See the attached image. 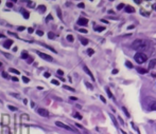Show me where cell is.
I'll return each instance as SVG.
<instances>
[{
    "instance_id": "obj_1",
    "label": "cell",
    "mask_w": 156,
    "mask_h": 134,
    "mask_svg": "<svg viewBox=\"0 0 156 134\" xmlns=\"http://www.w3.org/2000/svg\"><path fill=\"white\" fill-rule=\"evenodd\" d=\"M147 41L143 40V39H136L134 42L132 44V49L133 50H137V51H141V50H146L147 49Z\"/></svg>"
},
{
    "instance_id": "obj_2",
    "label": "cell",
    "mask_w": 156,
    "mask_h": 134,
    "mask_svg": "<svg viewBox=\"0 0 156 134\" xmlns=\"http://www.w3.org/2000/svg\"><path fill=\"white\" fill-rule=\"evenodd\" d=\"M134 59H135V61L137 62V64H143V62H146L148 59V56L144 54V53H141V52H138L137 54H135V56H134Z\"/></svg>"
},
{
    "instance_id": "obj_3",
    "label": "cell",
    "mask_w": 156,
    "mask_h": 134,
    "mask_svg": "<svg viewBox=\"0 0 156 134\" xmlns=\"http://www.w3.org/2000/svg\"><path fill=\"white\" fill-rule=\"evenodd\" d=\"M36 54L41 57V58H43L44 60H46V61H52L53 60V58L51 57L50 55H47V54H45V53H43V52H39V51H36Z\"/></svg>"
},
{
    "instance_id": "obj_4",
    "label": "cell",
    "mask_w": 156,
    "mask_h": 134,
    "mask_svg": "<svg viewBox=\"0 0 156 134\" xmlns=\"http://www.w3.org/2000/svg\"><path fill=\"white\" fill-rule=\"evenodd\" d=\"M37 113L43 117H49V111L45 108H38L37 109Z\"/></svg>"
},
{
    "instance_id": "obj_5",
    "label": "cell",
    "mask_w": 156,
    "mask_h": 134,
    "mask_svg": "<svg viewBox=\"0 0 156 134\" xmlns=\"http://www.w3.org/2000/svg\"><path fill=\"white\" fill-rule=\"evenodd\" d=\"M55 125L57 126V127H59V128L66 129V130H69V131H73V129L70 128L69 126L65 125V124H63V122H55Z\"/></svg>"
},
{
    "instance_id": "obj_6",
    "label": "cell",
    "mask_w": 156,
    "mask_h": 134,
    "mask_svg": "<svg viewBox=\"0 0 156 134\" xmlns=\"http://www.w3.org/2000/svg\"><path fill=\"white\" fill-rule=\"evenodd\" d=\"M78 24H79V26H86L87 24H88V19H86V18H84V17L79 18Z\"/></svg>"
},
{
    "instance_id": "obj_7",
    "label": "cell",
    "mask_w": 156,
    "mask_h": 134,
    "mask_svg": "<svg viewBox=\"0 0 156 134\" xmlns=\"http://www.w3.org/2000/svg\"><path fill=\"white\" fill-rule=\"evenodd\" d=\"M83 70L85 71V73L87 74V75H88L89 77H90L91 80H92V82H94V75H92V73H91V72H90V70H89L88 68L86 67V66H83Z\"/></svg>"
},
{
    "instance_id": "obj_8",
    "label": "cell",
    "mask_w": 156,
    "mask_h": 134,
    "mask_svg": "<svg viewBox=\"0 0 156 134\" xmlns=\"http://www.w3.org/2000/svg\"><path fill=\"white\" fill-rule=\"evenodd\" d=\"M13 44V40H11V39H8V40L3 44V47L6 48V49H10L11 48V46Z\"/></svg>"
},
{
    "instance_id": "obj_9",
    "label": "cell",
    "mask_w": 156,
    "mask_h": 134,
    "mask_svg": "<svg viewBox=\"0 0 156 134\" xmlns=\"http://www.w3.org/2000/svg\"><path fill=\"white\" fill-rule=\"evenodd\" d=\"M94 30L96 32H102V31L105 30V28H104V26H94Z\"/></svg>"
},
{
    "instance_id": "obj_10",
    "label": "cell",
    "mask_w": 156,
    "mask_h": 134,
    "mask_svg": "<svg viewBox=\"0 0 156 134\" xmlns=\"http://www.w3.org/2000/svg\"><path fill=\"white\" fill-rule=\"evenodd\" d=\"M20 12H21V14H22V16H24V18H26V19H29V17H30V16H29V12H27V11H26V10H24V9H21L20 10Z\"/></svg>"
},
{
    "instance_id": "obj_11",
    "label": "cell",
    "mask_w": 156,
    "mask_h": 134,
    "mask_svg": "<svg viewBox=\"0 0 156 134\" xmlns=\"http://www.w3.org/2000/svg\"><path fill=\"white\" fill-rule=\"evenodd\" d=\"M125 12L127 13H135V9H134L133 6H125Z\"/></svg>"
},
{
    "instance_id": "obj_12",
    "label": "cell",
    "mask_w": 156,
    "mask_h": 134,
    "mask_svg": "<svg viewBox=\"0 0 156 134\" xmlns=\"http://www.w3.org/2000/svg\"><path fill=\"white\" fill-rule=\"evenodd\" d=\"M29 54H28V52L27 51H22V53H21V58L24 59V60H27V59L29 58Z\"/></svg>"
},
{
    "instance_id": "obj_13",
    "label": "cell",
    "mask_w": 156,
    "mask_h": 134,
    "mask_svg": "<svg viewBox=\"0 0 156 134\" xmlns=\"http://www.w3.org/2000/svg\"><path fill=\"white\" fill-rule=\"evenodd\" d=\"M137 72H138L139 74H147L148 70L147 69H143V68H137Z\"/></svg>"
},
{
    "instance_id": "obj_14",
    "label": "cell",
    "mask_w": 156,
    "mask_h": 134,
    "mask_svg": "<svg viewBox=\"0 0 156 134\" xmlns=\"http://www.w3.org/2000/svg\"><path fill=\"white\" fill-rule=\"evenodd\" d=\"M156 66V59H152L149 64V69H153L154 67Z\"/></svg>"
},
{
    "instance_id": "obj_15",
    "label": "cell",
    "mask_w": 156,
    "mask_h": 134,
    "mask_svg": "<svg viewBox=\"0 0 156 134\" xmlns=\"http://www.w3.org/2000/svg\"><path fill=\"white\" fill-rule=\"evenodd\" d=\"M105 90H106V93H107V95H108L109 98H114V96H113L112 92H111V90H109V88H108V87H106V88H105Z\"/></svg>"
},
{
    "instance_id": "obj_16",
    "label": "cell",
    "mask_w": 156,
    "mask_h": 134,
    "mask_svg": "<svg viewBox=\"0 0 156 134\" xmlns=\"http://www.w3.org/2000/svg\"><path fill=\"white\" fill-rule=\"evenodd\" d=\"M150 110L151 111H156V102H153L150 105Z\"/></svg>"
},
{
    "instance_id": "obj_17",
    "label": "cell",
    "mask_w": 156,
    "mask_h": 134,
    "mask_svg": "<svg viewBox=\"0 0 156 134\" xmlns=\"http://www.w3.org/2000/svg\"><path fill=\"white\" fill-rule=\"evenodd\" d=\"M38 12L39 13H45V12H46V6H38Z\"/></svg>"
},
{
    "instance_id": "obj_18",
    "label": "cell",
    "mask_w": 156,
    "mask_h": 134,
    "mask_svg": "<svg viewBox=\"0 0 156 134\" xmlns=\"http://www.w3.org/2000/svg\"><path fill=\"white\" fill-rule=\"evenodd\" d=\"M81 44H82L83 46H87V44H88V40H87L86 38H81Z\"/></svg>"
},
{
    "instance_id": "obj_19",
    "label": "cell",
    "mask_w": 156,
    "mask_h": 134,
    "mask_svg": "<svg viewBox=\"0 0 156 134\" xmlns=\"http://www.w3.org/2000/svg\"><path fill=\"white\" fill-rule=\"evenodd\" d=\"M111 118H112V120H113V122H114V125H115L116 128H118V122H117V119L115 118V116L111 115Z\"/></svg>"
},
{
    "instance_id": "obj_20",
    "label": "cell",
    "mask_w": 156,
    "mask_h": 134,
    "mask_svg": "<svg viewBox=\"0 0 156 134\" xmlns=\"http://www.w3.org/2000/svg\"><path fill=\"white\" fill-rule=\"evenodd\" d=\"M9 72H11V73H14V74H19V71L16 70V69H13V68H10Z\"/></svg>"
},
{
    "instance_id": "obj_21",
    "label": "cell",
    "mask_w": 156,
    "mask_h": 134,
    "mask_svg": "<svg viewBox=\"0 0 156 134\" xmlns=\"http://www.w3.org/2000/svg\"><path fill=\"white\" fill-rule=\"evenodd\" d=\"M63 88H64V89H66V90H69L70 92H74V91H76L73 88H71V87H69V86H66V85L63 86Z\"/></svg>"
},
{
    "instance_id": "obj_22",
    "label": "cell",
    "mask_w": 156,
    "mask_h": 134,
    "mask_svg": "<svg viewBox=\"0 0 156 134\" xmlns=\"http://www.w3.org/2000/svg\"><path fill=\"white\" fill-rule=\"evenodd\" d=\"M73 117H76V118H78V119H82V115H81L80 113H78V112L73 113Z\"/></svg>"
},
{
    "instance_id": "obj_23",
    "label": "cell",
    "mask_w": 156,
    "mask_h": 134,
    "mask_svg": "<svg viewBox=\"0 0 156 134\" xmlns=\"http://www.w3.org/2000/svg\"><path fill=\"white\" fill-rule=\"evenodd\" d=\"M48 37L50 38V39H54V38H55V34L52 32H49L48 33Z\"/></svg>"
},
{
    "instance_id": "obj_24",
    "label": "cell",
    "mask_w": 156,
    "mask_h": 134,
    "mask_svg": "<svg viewBox=\"0 0 156 134\" xmlns=\"http://www.w3.org/2000/svg\"><path fill=\"white\" fill-rule=\"evenodd\" d=\"M56 12H57V15H59V19H63V16H62V12H61V9L59 8H57L56 9Z\"/></svg>"
},
{
    "instance_id": "obj_25",
    "label": "cell",
    "mask_w": 156,
    "mask_h": 134,
    "mask_svg": "<svg viewBox=\"0 0 156 134\" xmlns=\"http://www.w3.org/2000/svg\"><path fill=\"white\" fill-rule=\"evenodd\" d=\"M122 111H123L124 113H125V115H127V117H130V113H129V111L127 110V108H125V107H122Z\"/></svg>"
},
{
    "instance_id": "obj_26",
    "label": "cell",
    "mask_w": 156,
    "mask_h": 134,
    "mask_svg": "<svg viewBox=\"0 0 156 134\" xmlns=\"http://www.w3.org/2000/svg\"><path fill=\"white\" fill-rule=\"evenodd\" d=\"M140 13H141L143 16H146V17H149V15H150V13H149V12H144L143 10H140Z\"/></svg>"
},
{
    "instance_id": "obj_27",
    "label": "cell",
    "mask_w": 156,
    "mask_h": 134,
    "mask_svg": "<svg viewBox=\"0 0 156 134\" xmlns=\"http://www.w3.org/2000/svg\"><path fill=\"white\" fill-rule=\"evenodd\" d=\"M43 46H44V47H46V48H48V49L50 50V51H52L53 53H56V51L54 49H53V48H51V47H49V46H47V44H43Z\"/></svg>"
},
{
    "instance_id": "obj_28",
    "label": "cell",
    "mask_w": 156,
    "mask_h": 134,
    "mask_svg": "<svg viewBox=\"0 0 156 134\" xmlns=\"http://www.w3.org/2000/svg\"><path fill=\"white\" fill-rule=\"evenodd\" d=\"M8 108H9L11 111H17V108H16V107H14V106H12V105H10Z\"/></svg>"
},
{
    "instance_id": "obj_29",
    "label": "cell",
    "mask_w": 156,
    "mask_h": 134,
    "mask_svg": "<svg viewBox=\"0 0 156 134\" xmlns=\"http://www.w3.org/2000/svg\"><path fill=\"white\" fill-rule=\"evenodd\" d=\"M33 60H34V58H33V57H31V56H29V58L27 59V62H28V64H32Z\"/></svg>"
},
{
    "instance_id": "obj_30",
    "label": "cell",
    "mask_w": 156,
    "mask_h": 134,
    "mask_svg": "<svg viewBox=\"0 0 156 134\" xmlns=\"http://www.w3.org/2000/svg\"><path fill=\"white\" fill-rule=\"evenodd\" d=\"M22 82H26V84H28V82H30V79L28 78V77H26V76H22Z\"/></svg>"
},
{
    "instance_id": "obj_31",
    "label": "cell",
    "mask_w": 156,
    "mask_h": 134,
    "mask_svg": "<svg viewBox=\"0 0 156 134\" xmlns=\"http://www.w3.org/2000/svg\"><path fill=\"white\" fill-rule=\"evenodd\" d=\"M67 40L70 41V42H72V41H73V36H72V35H68L67 36Z\"/></svg>"
},
{
    "instance_id": "obj_32",
    "label": "cell",
    "mask_w": 156,
    "mask_h": 134,
    "mask_svg": "<svg viewBox=\"0 0 156 134\" xmlns=\"http://www.w3.org/2000/svg\"><path fill=\"white\" fill-rule=\"evenodd\" d=\"M87 53H88V55H89V56H91V55H92V54L94 53V51L92 49H88V50H87Z\"/></svg>"
},
{
    "instance_id": "obj_33",
    "label": "cell",
    "mask_w": 156,
    "mask_h": 134,
    "mask_svg": "<svg viewBox=\"0 0 156 134\" xmlns=\"http://www.w3.org/2000/svg\"><path fill=\"white\" fill-rule=\"evenodd\" d=\"M125 64H127V67L130 68V69H132V68H133V64H131L130 61H125Z\"/></svg>"
},
{
    "instance_id": "obj_34",
    "label": "cell",
    "mask_w": 156,
    "mask_h": 134,
    "mask_svg": "<svg viewBox=\"0 0 156 134\" xmlns=\"http://www.w3.org/2000/svg\"><path fill=\"white\" fill-rule=\"evenodd\" d=\"M53 84V85H55V86H59V80H56V79H52V82H51Z\"/></svg>"
},
{
    "instance_id": "obj_35",
    "label": "cell",
    "mask_w": 156,
    "mask_h": 134,
    "mask_svg": "<svg viewBox=\"0 0 156 134\" xmlns=\"http://www.w3.org/2000/svg\"><path fill=\"white\" fill-rule=\"evenodd\" d=\"M85 86H86L87 88H88V89H91V90H92V88H94L92 86L90 85V84H89V82H85Z\"/></svg>"
},
{
    "instance_id": "obj_36",
    "label": "cell",
    "mask_w": 156,
    "mask_h": 134,
    "mask_svg": "<svg viewBox=\"0 0 156 134\" xmlns=\"http://www.w3.org/2000/svg\"><path fill=\"white\" fill-rule=\"evenodd\" d=\"M36 34H37L38 36H43V35H44V32H43V31H41V30H38V31H36Z\"/></svg>"
},
{
    "instance_id": "obj_37",
    "label": "cell",
    "mask_w": 156,
    "mask_h": 134,
    "mask_svg": "<svg viewBox=\"0 0 156 134\" xmlns=\"http://www.w3.org/2000/svg\"><path fill=\"white\" fill-rule=\"evenodd\" d=\"M124 6H124L123 3H121V4H119V6H117V10H122V9L124 8Z\"/></svg>"
},
{
    "instance_id": "obj_38",
    "label": "cell",
    "mask_w": 156,
    "mask_h": 134,
    "mask_svg": "<svg viewBox=\"0 0 156 134\" xmlns=\"http://www.w3.org/2000/svg\"><path fill=\"white\" fill-rule=\"evenodd\" d=\"M44 76L46 77V78H49V77L51 76V74L49 73V72H45V73H44Z\"/></svg>"
},
{
    "instance_id": "obj_39",
    "label": "cell",
    "mask_w": 156,
    "mask_h": 134,
    "mask_svg": "<svg viewBox=\"0 0 156 134\" xmlns=\"http://www.w3.org/2000/svg\"><path fill=\"white\" fill-rule=\"evenodd\" d=\"M2 77H4V78H6V79L10 78V76L8 75V74L6 73V72H3V73H2Z\"/></svg>"
},
{
    "instance_id": "obj_40",
    "label": "cell",
    "mask_w": 156,
    "mask_h": 134,
    "mask_svg": "<svg viewBox=\"0 0 156 134\" xmlns=\"http://www.w3.org/2000/svg\"><path fill=\"white\" fill-rule=\"evenodd\" d=\"M28 6H29V8H34V2H31V1H29V2H28Z\"/></svg>"
},
{
    "instance_id": "obj_41",
    "label": "cell",
    "mask_w": 156,
    "mask_h": 134,
    "mask_svg": "<svg viewBox=\"0 0 156 134\" xmlns=\"http://www.w3.org/2000/svg\"><path fill=\"white\" fill-rule=\"evenodd\" d=\"M57 74H59V76H63L64 75V72H63L62 70H57Z\"/></svg>"
},
{
    "instance_id": "obj_42",
    "label": "cell",
    "mask_w": 156,
    "mask_h": 134,
    "mask_svg": "<svg viewBox=\"0 0 156 134\" xmlns=\"http://www.w3.org/2000/svg\"><path fill=\"white\" fill-rule=\"evenodd\" d=\"M49 20H52V16L51 15H49V16H47V18H46V21H49Z\"/></svg>"
},
{
    "instance_id": "obj_43",
    "label": "cell",
    "mask_w": 156,
    "mask_h": 134,
    "mask_svg": "<svg viewBox=\"0 0 156 134\" xmlns=\"http://www.w3.org/2000/svg\"><path fill=\"white\" fill-rule=\"evenodd\" d=\"M79 32H81V33H83V34H86L87 33V30H85V29H81L79 31Z\"/></svg>"
},
{
    "instance_id": "obj_44",
    "label": "cell",
    "mask_w": 156,
    "mask_h": 134,
    "mask_svg": "<svg viewBox=\"0 0 156 134\" xmlns=\"http://www.w3.org/2000/svg\"><path fill=\"white\" fill-rule=\"evenodd\" d=\"M6 6H9V8H13V3L12 2H6Z\"/></svg>"
},
{
    "instance_id": "obj_45",
    "label": "cell",
    "mask_w": 156,
    "mask_h": 134,
    "mask_svg": "<svg viewBox=\"0 0 156 134\" xmlns=\"http://www.w3.org/2000/svg\"><path fill=\"white\" fill-rule=\"evenodd\" d=\"M28 32H29L30 34H32V33L34 32V30H33L32 28H29V29H28Z\"/></svg>"
},
{
    "instance_id": "obj_46",
    "label": "cell",
    "mask_w": 156,
    "mask_h": 134,
    "mask_svg": "<svg viewBox=\"0 0 156 134\" xmlns=\"http://www.w3.org/2000/svg\"><path fill=\"white\" fill-rule=\"evenodd\" d=\"M100 99H101V100H102V102H104V104H106V99H105V98H104V97H103V96H102V95H101V96H100Z\"/></svg>"
},
{
    "instance_id": "obj_47",
    "label": "cell",
    "mask_w": 156,
    "mask_h": 134,
    "mask_svg": "<svg viewBox=\"0 0 156 134\" xmlns=\"http://www.w3.org/2000/svg\"><path fill=\"white\" fill-rule=\"evenodd\" d=\"M79 6V8H81V9H84V6H84V3H79V6Z\"/></svg>"
},
{
    "instance_id": "obj_48",
    "label": "cell",
    "mask_w": 156,
    "mask_h": 134,
    "mask_svg": "<svg viewBox=\"0 0 156 134\" xmlns=\"http://www.w3.org/2000/svg\"><path fill=\"white\" fill-rule=\"evenodd\" d=\"M2 54L4 56H6V57H9V58H11V55H10V54H6V53H4V52H2Z\"/></svg>"
},
{
    "instance_id": "obj_49",
    "label": "cell",
    "mask_w": 156,
    "mask_h": 134,
    "mask_svg": "<svg viewBox=\"0 0 156 134\" xmlns=\"http://www.w3.org/2000/svg\"><path fill=\"white\" fill-rule=\"evenodd\" d=\"M24 26H19V28H18V31H24Z\"/></svg>"
},
{
    "instance_id": "obj_50",
    "label": "cell",
    "mask_w": 156,
    "mask_h": 134,
    "mask_svg": "<svg viewBox=\"0 0 156 134\" xmlns=\"http://www.w3.org/2000/svg\"><path fill=\"white\" fill-rule=\"evenodd\" d=\"M11 95H12V96L18 97V98H19V95H18V94H14V93H11Z\"/></svg>"
},
{
    "instance_id": "obj_51",
    "label": "cell",
    "mask_w": 156,
    "mask_h": 134,
    "mask_svg": "<svg viewBox=\"0 0 156 134\" xmlns=\"http://www.w3.org/2000/svg\"><path fill=\"white\" fill-rule=\"evenodd\" d=\"M69 99H71V100H77V97H73V96H71V97H69Z\"/></svg>"
},
{
    "instance_id": "obj_52",
    "label": "cell",
    "mask_w": 156,
    "mask_h": 134,
    "mask_svg": "<svg viewBox=\"0 0 156 134\" xmlns=\"http://www.w3.org/2000/svg\"><path fill=\"white\" fill-rule=\"evenodd\" d=\"M12 79L14 80V82H18V78H17V77H15V76H14V77H12Z\"/></svg>"
},
{
    "instance_id": "obj_53",
    "label": "cell",
    "mask_w": 156,
    "mask_h": 134,
    "mask_svg": "<svg viewBox=\"0 0 156 134\" xmlns=\"http://www.w3.org/2000/svg\"><path fill=\"white\" fill-rule=\"evenodd\" d=\"M118 73V70L117 69H115V70H113V74H117Z\"/></svg>"
},
{
    "instance_id": "obj_54",
    "label": "cell",
    "mask_w": 156,
    "mask_h": 134,
    "mask_svg": "<svg viewBox=\"0 0 156 134\" xmlns=\"http://www.w3.org/2000/svg\"><path fill=\"white\" fill-rule=\"evenodd\" d=\"M101 21H102V22H104V23H108V22H107L106 20H104V19H101Z\"/></svg>"
},
{
    "instance_id": "obj_55",
    "label": "cell",
    "mask_w": 156,
    "mask_h": 134,
    "mask_svg": "<svg viewBox=\"0 0 156 134\" xmlns=\"http://www.w3.org/2000/svg\"><path fill=\"white\" fill-rule=\"evenodd\" d=\"M108 13H109V14H113V15H114V11H112V10H111V11H108Z\"/></svg>"
},
{
    "instance_id": "obj_56",
    "label": "cell",
    "mask_w": 156,
    "mask_h": 134,
    "mask_svg": "<svg viewBox=\"0 0 156 134\" xmlns=\"http://www.w3.org/2000/svg\"><path fill=\"white\" fill-rule=\"evenodd\" d=\"M152 76H153V77H156V73H152Z\"/></svg>"
},
{
    "instance_id": "obj_57",
    "label": "cell",
    "mask_w": 156,
    "mask_h": 134,
    "mask_svg": "<svg viewBox=\"0 0 156 134\" xmlns=\"http://www.w3.org/2000/svg\"><path fill=\"white\" fill-rule=\"evenodd\" d=\"M4 37V35H2V34H0V38H3Z\"/></svg>"
},
{
    "instance_id": "obj_58",
    "label": "cell",
    "mask_w": 156,
    "mask_h": 134,
    "mask_svg": "<svg viewBox=\"0 0 156 134\" xmlns=\"http://www.w3.org/2000/svg\"><path fill=\"white\" fill-rule=\"evenodd\" d=\"M153 9L156 10V4H154V6H153Z\"/></svg>"
},
{
    "instance_id": "obj_59",
    "label": "cell",
    "mask_w": 156,
    "mask_h": 134,
    "mask_svg": "<svg viewBox=\"0 0 156 134\" xmlns=\"http://www.w3.org/2000/svg\"><path fill=\"white\" fill-rule=\"evenodd\" d=\"M1 66H2V64H1V61H0V68H1Z\"/></svg>"
}]
</instances>
